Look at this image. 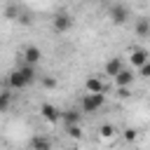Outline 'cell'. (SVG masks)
<instances>
[{
    "mask_svg": "<svg viewBox=\"0 0 150 150\" xmlns=\"http://www.w3.org/2000/svg\"><path fill=\"white\" fill-rule=\"evenodd\" d=\"M105 103V94H84L82 96V112H96Z\"/></svg>",
    "mask_w": 150,
    "mask_h": 150,
    "instance_id": "obj_1",
    "label": "cell"
},
{
    "mask_svg": "<svg viewBox=\"0 0 150 150\" xmlns=\"http://www.w3.org/2000/svg\"><path fill=\"white\" fill-rule=\"evenodd\" d=\"M108 14H110V19H112V23H124V21L129 19V9H127V5H120V2H115V5H110V9H108Z\"/></svg>",
    "mask_w": 150,
    "mask_h": 150,
    "instance_id": "obj_2",
    "label": "cell"
},
{
    "mask_svg": "<svg viewBox=\"0 0 150 150\" xmlns=\"http://www.w3.org/2000/svg\"><path fill=\"white\" fill-rule=\"evenodd\" d=\"M70 26H73V19H70V14H66V12H59V14L54 16V21H52V28H54L56 33H66Z\"/></svg>",
    "mask_w": 150,
    "mask_h": 150,
    "instance_id": "obj_3",
    "label": "cell"
},
{
    "mask_svg": "<svg viewBox=\"0 0 150 150\" xmlns=\"http://www.w3.org/2000/svg\"><path fill=\"white\" fill-rule=\"evenodd\" d=\"M40 115L49 122V124H56V122H61V110L56 108V105H52V103H42V108H40Z\"/></svg>",
    "mask_w": 150,
    "mask_h": 150,
    "instance_id": "obj_4",
    "label": "cell"
},
{
    "mask_svg": "<svg viewBox=\"0 0 150 150\" xmlns=\"http://www.w3.org/2000/svg\"><path fill=\"white\" fill-rule=\"evenodd\" d=\"M40 59H42V52H40L35 45H30V47L23 49V63H26V66H35Z\"/></svg>",
    "mask_w": 150,
    "mask_h": 150,
    "instance_id": "obj_5",
    "label": "cell"
},
{
    "mask_svg": "<svg viewBox=\"0 0 150 150\" xmlns=\"http://www.w3.org/2000/svg\"><path fill=\"white\" fill-rule=\"evenodd\" d=\"M112 80H115V84H117V87H131V82H134V70L122 68Z\"/></svg>",
    "mask_w": 150,
    "mask_h": 150,
    "instance_id": "obj_6",
    "label": "cell"
},
{
    "mask_svg": "<svg viewBox=\"0 0 150 150\" xmlns=\"http://www.w3.org/2000/svg\"><path fill=\"white\" fill-rule=\"evenodd\" d=\"M84 89H87V94H103L105 91V87H103V82H101V77H87V82H84Z\"/></svg>",
    "mask_w": 150,
    "mask_h": 150,
    "instance_id": "obj_7",
    "label": "cell"
},
{
    "mask_svg": "<svg viewBox=\"0 0 150 150\" xmlns=\"http://www.w3.org/2000/svg\"><path fill=\"white\" fill-rule=\"evenodd\" d=\"M148 61H150L148 49H134V52H131V66L141 68V66H143V63H148Z\"/></svg>",
    "mask_w": 150,
    "mask_h": 150,
    "instance_id": "obj_8",
    "label": "cell"
},
{
    "mask_svg": "<svg viewBox=\"0 0 150 150\" xmlns=\"http://www.w3.org/2000/svg\"><path fill=\"white\" fill-rule=\"evenodd\" d=\"M80 117H82V112H77V110H61V120L68 127H80Z\"/></svg>",
    "mask_w": 150,
    "mask_h": 150,
    "instance_id": "obj_9",
    "label": "cell"
},
{
    "mask_svg": "<svg viewBox=\"0 0 150 150\" xmlns=\"http://www.w3.org/2000/svg\"><path fill=\"white\" fill-rule=\"evenodd\" d=\"M9 87H12V89H23V87H28V82H26L23 75L19 73V68L9 73Z\"/></svg>",
    "mask_w": 150,
    "mask_h": 150,
    "instance_id": "obj_10",
    "label": "cell"
},
{
    "mask_svg": "<svg viewBox=\"0 0 150 150\" xmlns=\"http://www.w3.org/2000/svg\"><path fill=\"white\" fill-rule=\"evenodd\" d=\"M30 150H52V141H49L47 136H33Z\"/></svg>",
    "mask_w": 150,
    "mask_h": 150,
    "instance_id": "obj_11",
    "label": "cell"
},
{
    "mask_svg": "<svg viewBox=\"0 0 150 150\" xmlns=\"http://www.w3.org/2000/svg\"><path fill=\"white\" fill-rule=\"evenodd\" d=\"M120 70H122V59H110V61L105 63V75L115 77V75H117Z\"/></svg>",
    "mask_w": 150,
    "mask_h": 150,
    "instance_id": "obj_12",
    "label": "cell"
},
{
    "mask_svg": "<svg viewBox=\"0 0 150 150\" xmlns=\"http://www.w3.org/2000/svg\"><path fill=\"white\" fill-rule=\"evenodd\" d=\"M19 14H21V7L19 5H7L5 7V16L7 19H19Z\"/></svg>",
    "mask_w": 150,
    "mask_h": 150,
    "instance_id": "obj_13",
    "label": "cell"
},
{
    "mask_svg": "<svg viewBox=\"0 0 150 150\" xmlns=\"http://www.w3.org/2000/svg\"><path fill=\"white\" fill-rule=\"evenodd\" d=\"M115 131H117V129H115L112 124H103V127L98 129V134H101V138H112V136H115Z\"/></svg>",
    "mask_w": 150,
    "mask_h": 150,
    "instance_id": "obj_14",
    "label": "cell"
},
{
    "mask_svg": "<svg viewBox=\"0 0 150 150\" xmlns=\"http://www.w3.org/2000/svg\"><path fill=\"white\" fill-rule=\"evenodd\" d=\"M136 30H138V35H148L150 33V19H141L138 26H136Z\"/></svg>",
    "mask_w": 150,
    "mask_h": 150,
    "instance_id": "obj_15",
    "label": "cell"
},
{
    "mask_svg": "<svg viewBox=\"0 0 150 150\" xmlns=\"http://www.w3.org/2000/svg\"><path fill=\"white\" fill-rule=\"evenodd\" d=\"M9 101H12V94H7V91H0V112H5V110L9 108Z\"/></svg>",
    "mask_w": 150,
    "mask_h": 150,
    "instance_id": "obj_16",
    "label": "cell"
},
{
    "mask_svg": "<svg viewBox=\"0 0 150 150\" xmlns=\"http://www.w3.org/2000/svg\"><path fill=\"white\" fill-rule=\"evenodd\" d=\"M68 136L77 141V138H82V129L80 127H68Z\"/></svg>",
    "mask_w": 150,
    "mask_h": 150,
    "instance_id": "obj_17",
    "label": "cell"
},
{
    "mask_svg": "<svg viewBox=\"0 0 150 150\" xmlns=\"http://www.w3.org/2000/svg\"><path fill=\"white\" fill-rule=\"evenodd\" d=\"M136 138H138V131H136V129H127V131H124V141H129V143H134Z\"/></svg>",
    "mask_w": 150,
    "mask_h": 150,
    "instance_id": "obj_18",
    "label": "cell"
},
{
    "mask_svg": "<svg viewBox=\"0 0 150 150\" xmlns=\"http://www.w3.org/2000/svg\"><path fill=\"white\" fill-rule=\"evenodd\" d=\"M138 75H141V77H150V61L143 63V66L138 68Z\"/></svg>",
    "mask_w": 150,
    "mask_h": 150,
    "instance_id": "obj_19",
    "label": "cell"
},
{
    "mask_svg": "<svg viewBox=\"0 0 150 150\" xmlns=\"http://www.w3.org/2000/svg\"><path fill=\"white\" fill-rule=\"evenodd\" d=\"M117 96H120V98H129V96H131V89H129V87H117Z\"/></svg>",
    "mask_w": 150,
    "mask_h": 150,
    "instance_id": "obj_20",
    "label": "cell"
},
{
    "mask_svg": "<svg viewBox=\"0 0 150 150\" xmlns=\"http://www.w3.org/2000/svg\"><path fill=\"white\" fill-rule=\"evenodd\" d=\"M42 84H45L47 89H52V87H56V80H54V77H45V80H42Z\"/></svg>",
    "mask_w": 150,
    "mask_h": 150,
    "instance_id": "obj_21",
    "label": "cell"
},
{
    "mask_svg": "<svg viewBox=\"0 0 150 150\" xmlns=\"http://www.w3.org/2000/svg\"><path fill=\"white\" fill-rule=\"evenodd\" d=\"M66 150H77V148H66Z\"/></svg>",
    "mask_w": 150,
    "mask_h": 150,
    "instance_id": "obj_22",
    "label": "cell"
}]
</instances>
